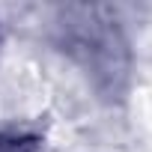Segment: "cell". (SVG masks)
Segmentation results:
<instances>
[{
    "instance_id": "6da1fadb",
    "label": "cell",
    "mask_w": 152,
    "mask_h": 152,
    "mask_svg": "<svg viewBox=\"0 0 152 152\" xmlns=\"http://www.w3.org/2000/svg\"><path fill=\"white\" fill-rule=\"evenodd\" d=\"M90 18L78 21L81 27L75 30V39L69 42L72 48H78L84 54V63L93 69V72H102V75H119V63H116V51L122 48L116 42V33L107 27L110 21H93V12H87Z\"/></svg>"
},
{
    "instance_id": "7a4b0ae2",
    "label": "cell",
    "mask_w": 152,
    "mask_h": 152,
    "mask_svg": "<svg viewBox=\"0 0 152 152\" xmlns=\"http://www.w3.org/2000/svg\"><path fill=\"white\" fill-rule=\"evenodd\" d=\"M0 152H39V137L27 131H0Z\"/></svg>"
}]
</instances>
